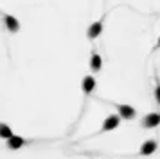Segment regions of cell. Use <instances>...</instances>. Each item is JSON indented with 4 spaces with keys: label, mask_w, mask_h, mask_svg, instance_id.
<instances>
[{
    "label": "cell",
    "mask_w": 160,
    "mask_h": 159,
    "mask_svg": "<svg viewBox=\"0 0 160 159\" xmlns=\"http://www.w3.org/2000/svg\"><path fill=\"white\" fill-rule=\"evenodd\" d=\"M119 123H121V116H108L104 123H102V132H110V130H115L119 127Z\"/></svg>",
    "instance_id": "6da1fadb"
},
{
    "label": "cell",
    "mask_w": 160,
    "mask_h": 159,
    "mask_svg": "<svg viewBox=\"0 0 160 159\" xmlns=\"http://www.w3.org/2000/svg\"><path fill=\"white\" fill-rule=\"evenodd\" d=\"M157 125H160V114H157V112H151V114H148L142 119V127L144 129H155Z\"/></svg>",
    "instance_id": "7a4b0ae2"
},
{
    "label": "cell",
    "mask_w": 160,
    "mask_h": 159,
    "mask_svg": "<svg viewBox=\"0 0 160 159\" xmlns=\"http://www.w3.org/2000/svg\"><path fill=\"white\" fill-rule=\"evenodd\" d=\"M157 146H158V145H157V141H155V139H148V141H144V143H142V146H140V156H151L153 152L157 150Z\"/></svg>",
    "instance_id": "3957f363"
},
{
    "label": "cell",
    "mask_w": 160,
    "mask_h": 159,
    "mask_svg": "<svg viewBox=\"0 0 160 159\" xmlns=\"http://www.w3.org/2000/svg\"><path fill=\"white\" fill-rule=\"evenodd\" d=\"M117 110H119V116L124 118V119H133L135 118V108L130 107V105H119Z\"/></svg>",
    "instance_id": "277c9868"
},
{
    "label": "cell",
    "mask_w": 160,
    "mask_h": 159,
    "mask_svg": "<svg viewBox=\"0 0 160 159\" xmlns=\"http://www.w3.org/2000/svg\"><path fill=\"white\" fill-rule=\"evenodd\" d=\"M23 145H25V139L20 136H13L8 139V146L11 148V150H18V148H22Z\"/></svg>",
    "instance_id": "5b68a950"
},
{
    "label": "cell",
    "mask_w": 160,
    "mask_h": 159,
    "mask_svg": "<svg viewBox=\"0 0 160 159\" xmlns=\"http://www.w3.org/2000/svg\"><path fill=\"white\" fill-rule=\"evenodd\" d=\"M101 31H102V24H101V22H94V24L88 27L87 35H88V38H90V40H94V38H97V36L101 35Z\"/></svg>",
    "instance_id": "8992f818"
},
{
    "label": "cell",
    "mask_w": 160,
    "mask_h": 159,
    "mask_svg": "<svg viewBox=\"0 0 160 159\" xmlns=\"http://www.w3.org/2000/svg\"><path fill=\"white\" fill-rule=\"evenodd\" d=\"M4 20H6V27H8L11 33H16V31L20 29V24H18V20H16L15 16L6 14V16H4Z\"/></svg>",
    "instance_id": "52a82bcc"
},
{
    "label": "cell",
    "mask_w": 160,
    "mask_h": 159,
    "mask_svg": "<svg viewBox=\"0 0 160 159\" xmlns=\"http://www.w3.org/2000/svg\"><path fill=\"white\" fill-rule=\"evenodd\" d=\"M81 87H83V92H85V94H90L95 89V80L92 78V76H85V78H83V83H81Z\"/></svg>",
    "instance_id": "ba28073f"
},
{
    "label": "cell",
    "mask_w": 160,
    "mask_h": 159,
    "mask_svg": "<svg viewBox=\"0 0 160 159\" xmlns=\"http://www.w3.org/2000/svg\"><path fill=\"white\" fill-rule=\"evenodd\" d=\"M90 67L94 72H99L102 67V58L97 54V52H92V60H90Z\"/></svg>",
    "instance_id": "9c48e42d"
},
{
    "label": "cell",
    "mask_w": 160,
    "mask_h": 159,
    "mask_svg": "<svg viewBox=\"0 0 160 159\" xmlns=\"http://www.w3.org/2000/svg\"><path fill=\"white\" fill-rule=\"evenodd\" d=\"M15 134H13V130L9 129V125H6V123H0V137L2 139H9V137H13Z\"/></svg>",
    "instance_id": "30bf717a"
},
{
    "label": "cell",
    "mask_w": 160,
    "mask_h": 159,
    "mask_svg": "<svg viewBox=\"0 0 160 159\" xmlns=\"http://www.w3.org/2000/svg\"><path fill=\"white\" fill-rule=\"evenodd\" d=\"M155 98H157V103L160 105V83L157 85V89H155Z\"/></svg>",
    "instance_id": "8fae6325"
},
{
    "label": "cell",
    "mask_w": 160,
    "mask_h": 159,
    "mask_svg": "<svg viewBox=\"0 0 160 159\" xmlns=\"http://www.w3.org/2000/svg\"><path fill=\"white\" fill-rule=\"evenodd\" d=\"M157 47H160V38H158V42H157Z\"/></svg>",
    "instance_id": "7c38bea8"
}]
</instances>
